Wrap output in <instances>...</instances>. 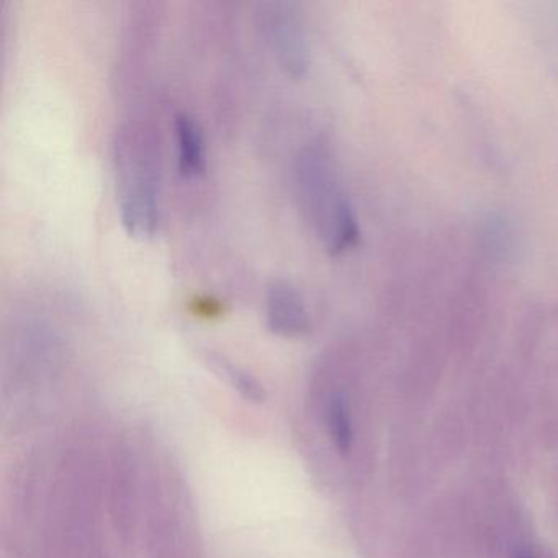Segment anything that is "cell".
Instances as JSON below:
<instances>
[{
  "mask_svg": "<svg viewBox=\"0 0 558 558\" xmlns=\"http://www.w3.org/2000/svg\"><path fill=\"white\" fill-rule=\"evenodd\" d=\"M117 197L130 236L148 240L159 228V198L151 149L140 130L123 126L116 142Z\"/></svg>",
  "mask_w": 558,
  "mask_h": 558,
  "instance_id": "obj_1",
  "label": "cell"
},
{
  "mask_svg": "<svg viewBox=\"0 0 558 558\" xmlns=\"http://www.w3.org/2000/svg\"><path fill=\"white\" fill-rule=\"evenodd\" d=\"M300 187L326 247L332 253L351 247L359 238L357 220L348 197L339 187L331 162L323 153L312 151L303 156Z\"/></svg>",
  "mask_w": 558,
  "mask_h": 558,
  "instance_id": "obj_2",
  "label": "cell"
},
{
  "mask_svg": "<svg viewBox=\"0 0 558 558\" xmlns=\"http://www.w3.org/2000/svg\"><path fill=\"white\" fill-rule=\"evenodd\" d=\"M263 25L280 66L290 76H303L310 68V45L295 8L287 2L270 4Z\"/></svg>",
  "mask_w": 558,
  "mask_h": 558,
  "instance_id": "obj_3",
  "label": "cell"
},
{
  "mask_svg": "<svg viewBox=\"0 0 558 558\" xmlns=\"http://www.w3.org/2000/svg\"><path fill=\"white\" fill-rule=\"evenodd\" d=\"M266 319L270 332L280 338H302L312 329L308 306L289 280H274L267 289Z\"/></svg>",
  "mask_w": 558,
  "mask_h": 558,
  "instance_id": "obj_4",
  "label": "cell"
},
{
  "mask_svg": "<svg viewBox=\"0 0 558 558\" xmlns=\"http://www.w3.org/2000/svg\"><path fill=\"white\" fill-rule=\"evenodd\" d=\"M179 171L185 178H197L207 169L204 133L194 117L181 112L174 119Z\"/></svg>",
  "mask_w": 558,
  "mask_h": 558,
  "instance_id": "obj_5",
  "label": "cell"
},
{
  "mask_svg": "<svg viewBox=\"0 0 558 558\" xmlns=\"http://www.w3.org/2000/svg\"><path fill=\"white\" fill-rule=\"evenodd\" d=\"M202 359L218 378L227 381L244 400L251 401V403H263L266 400V390H264L263 384L251 372L244 371L243 367L230 361L227 355L207 349L202 352Z\"/></svg>",
  "mask_w": 558,
  "mask_h": 558,
  "instance_id": "obj_6",
  "label": "cell"
},
{
  "mask_svg": "<svg viewBox=\"0 0 558 558\" xmlns=\"http://www.w3.org/2000/svg\"><path fill=\"white\" fill-rule=\"evenodd\" d=\"M329 436L339 453H348L352 447V421L348 403L342 397H332L326 411Z\"/></svg>",
  "mask_w": 558,
  "mask_h": 558,
  "instance_id": "obj_7",
  "label": "cell"
},
{
  "mask_svg": "<svg viewBox=\"0 0 558 558\" xmlns=\"http://www.w3.org/2000/svg\"><path fill=\"white\" fill-rule=\"evenodd\" d=\"M521 558H529V557H521Z\"/></svg>",
  "mask_w": 558,
  "mask_h": 558,
  "instance_id": "obj_8",
  "label": "cell"
}]
</instances>
